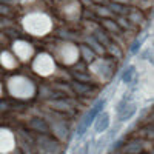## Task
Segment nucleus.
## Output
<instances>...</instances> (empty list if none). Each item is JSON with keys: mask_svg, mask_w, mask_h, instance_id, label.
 <instances>
[{"mask_svg": "<svg viewBox=\"0 0 154 154\" xmlns=\"http://www.w3.org/2000/svg\"><path fill=\"white\" fill-rule=\"evenodd\" d=\"M12 149V136L8 130H0V152Z\"/></svg>", "mask_w": 154, "mask_h": 154, "instance_id": "7", "label": "nucleus"}, {"mask_svg": "<svg viewBox=\"0 0 154 154\" xmlns=\"http://www.w3.org/2000/svg\"><path fill=\"white\" fill-rule=\"evenodd\" d=\"M8 88L12 96L28 99L34 94V85L31 80L25 79V77H12L8 83Z\"/></svg>", "mask_w": 154, "mask_h": 154, "instance_id": "2", "label": "nucleus"}, {"mask_svg": "<svg viewBox=\"0 0 154 154\" xmlns=\"http://www.w3.org/2000/svg\"><path fill=\"white\" fill-rule=\"evenodd\" d=\"M23 26L32 35H45L51 29V20L45 14L34 12L23 19Z\"/></svg>", "mask_w": 154, "mask_h": 154, "instance_id": "1", "label": "nucleus"}, {"mask_svg": "<svg viewBox=\"0 0 154 154\" xmlns=\"http://www.w3.org/2000/svg\"><path fill=\"white\" fill-rule=\"evenodd\" d=\"M103 105H105V100H99L97 103L91 108V111L88 112V116L82 120V123L79 125V130H77V136H82L85 131H86V128L91 125L93 122H94V119L97 117V114L102 111V108H103Z\"/></svg>", "mask_w": 154, "mask_h": 154, "instance_id": "4", "label": "nucleus"}, {"mask_svg": "<svg viewBox=\"0 0 154 154\" xmlns=\"http://www.w3.org/2000/svg\"><path fill=\"white\" fill-rule=\"evenodd\" d=\"M0 62H2V65L6 66V68H14L16 66V59H12V56L9 53H3L0 56Z\"/></svg>", "mask_w": 154, "mask_h": 154, "instance_id": "10", "label": "nucleus"}, {"mask_svg": "<svg viewBox=\"0 0 154 154\" xmlns=\"http://www.w3.org/2000/svg\"><path fill=\"white\" fill-rule=\"evenodd\" d=\"M12 48H14L16 51V56L20 59V60H28L31 56H32V46L23 40H19L16 42L14 45H12Z\"/></svg>", "mask_w": 154, "mask_h": 154, "instance_id": "6", "label": "nucleus"}, {"mask_svg": "<svg viewBox=\"0 0 154 154\" xmlns=\"http://www.w3.org/2000/svg\"><path fill=\"white\" fill-rule=\"evenodd\" d=\"M131 74H133V68H130L128 69V72H125V75H123V80H130V77H131Z\"/></svg>", "mask_w": 154, "mask_h": 154, "instance_id": "11", "label": "nucleus"}, {"mask_svg": "<svg viewBox=\"0 0 154 154\" xmlns=\"http://www.w3.org/2000/svg\"><path fill=\"white\" fill-rule=\"evenodd\" d=\"M32 68H34V71L37 74H40V75H49L54 71V60L48 54H40L34 60Z\"/></svg>", "mask_w": 154, "mask_h": 154, "instance_id": "3", "label": "nucleus"}, {"mask_svg": "<svg viewBox=\"0 0 154 154\" xmlns=\"http://www.w3.org/2000/svg\"><path fill=\"white\" fill-rule=\"evenodd\" d=\"M77 56H79V53H77V48L71 43H65L62 45L59 48V57L63 63H66V65H71V63H74L77 60Z\"/></svg>", "mask_w": 154, "mask_h": 154, "instance_id": "5", "label": "nucleus"}, {"mask_svg": "<svg viewBox=\"0 0 154 154\" xmlns=\"http://www.w3.org/2000/svg\"><path fill=\"white\" fill-rule=\"evenodd\" d=\"M0 91H2V88H0Z\"/></svg>", "mask_w": 154, "mask_h": 154, "instance_id": "12", "label": "nucleus"}, {"mask_svg": "<svg viewBox=\"0 0 154 154\" xmlns=\"http://www.w3.org/2000/svg\"><path fill=\"white\" fill-rule=\"evenodd\" d=\"M97 120H96V123H94V130H96V133H103V131H106V128L109 126V114L108 112H102L100 116L97 114V117H96Z\"/></svg>", "mask_w": 154, "mask_h": 154, "instance_id": "8", "label": "nucleus"}, {"mask_svg": "<svg viewBox=\"0 0 154 154\" xmlns=\"http://www.w3.org/2000/svg\"><path fill=\"white\" fill-rule=\"evenodd\" d=\"M134 112H136V105L134 103L130 105V109H128V111H126L125 106H119V119L120 120H128Z\"/></svg>", "mask_w": 154, "mask_h": 154, "instance_id": "9", "label": "nucleus"}]
</instances>
